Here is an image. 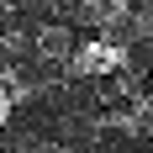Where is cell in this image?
Segmentation results:
<instances>
[{
	"label": "cell",
	"mask_w": 153,
	"mask_h": 153,
	"mask_svg": "<svg viewBox=\"0 0 153 153\" xmlns=\"http://www.w3.org/2000/svg\"><path fill=\"white\" fill-rule=\"evenodd\" d=\"M63 69H69L74 79H90V74H116V69H127V53L95 37V42H74V53L63 58Z\"/></svg>",
	"instance_id": "6da1fadb"
},
{
	"label": "cell",
	"mask_w": 153,
	"mask_h": 153,
	"mask_svg": "<svg viewBox=\"0 0 153 153\" xmlns=\"http://www.w3.org/2000/svg\"><path fill=\"white\" fill-rule=\"evenodd\" d=\"M32 53L42 63H63L69 53H74V27H63V21H48L37 37H32Z\"/></svg>",
	"instance_id": "7a4b0ae2"
},
{
	"label": "cell",
	"mask_w": 153,
	"mask_h": 153,
	"mask_svg": "<svg viewBox=\"0 0 153 153\" xmlns=\"http://www.w3.org/2000/svg\"><path fill=\"white\" fill-rule=\"evenodd\" d=\"M5 116H11V95L0 90V132H5Z\"/></svg>",
	"instance_id": "3957f363"
}]
</instances>
